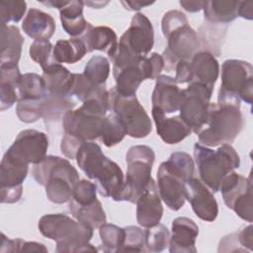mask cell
<instances>
[{"mask_svg": "<svg viewBox=\"0 0 253 253\" xmlns=\"http://www.w3.org/2000/svg\"><path fill=\"white\" fill-rule=\"evenodd\" d=\"M206 126L198 133L201 144L214 147L233 142L244 126L240 100L218 94L217 103L209 106Z\"/></svg>", "mask_w": 253, "mask_h": 253, "instance_id": "cell-1", "label": "cell"}, {"mask_svg": "<svg viewBox=\"0 0 253 253\" xmlns=\"http://www.w3.org/2000/svg\"><path fill=\"white\" fill-rule=\"evenodd\" d=\"M75 159L87 177L95 181L99 194L115 200L125 181L121 167L105 156L101 147L92 141L81 145Z\"/></svg>", "mask_w": 253, "mask_h": 253, "instance_id": "cell-2", "label": "cell"}, {"mask_svg": "<svg viewBox=\"0 0 253 253\" xmlns=\"http://www.w3.org/2000/svg\"><path fill=\"white\" fill-rule=\"evenodd\" d=\"M40 232L56 242L58 253L96 252L97 249L89 243L93 237V228L75 221L63 213L45 214L39 220Z\"/></svg>", "mask_w": 253, "mask_h": 253, "instance_id": "cell-3", "label": "cell"}, {"mask_svg": "<svg viewBox=\"0 0 253 253\" xmlns=\"http://www.w3.org/2000/svg\"><path fill=\"white\" fill-rule=\"evenodd\" d=\"M32 175L38 184L45 187L47 199L54 204L69 202L79 181V174L70 162L54 155H47L35 164Z\"/></svg>", "mask_w": 253, "mask_h": 253, "instance_id": "cell-4", "label": "cell"}, {"mask_svg": "<svg viewBox=\"0 0 253 253\" xmlns=\"http://www.w3.org/2000/svg\"><path fill=\"white\" fill-rule=\"evenodd\" d=\"M194 158L201 181L212 193L218 192L223 178L240 165L239 155L229 143H223L213 150L197 142L194 145Z\"/></svg>", "mask_w": 253, "mask_h": 253, "instance_id": "cell-5", "label": "cell"}, {"mask_svg": "<svg viewBox=\"0 0 253 253\" xmlns=\"http://www.w3.org/2000/svg\"><path fill=\"white\" fill-rule=\"evenodd\" d=\"M155 153L147 145L131 146L126 155L127 171L123 187L114 201L136 204L138 197L153 180L151 177Z\"/></svg>", "mask_w": 253, "mask_h": 253, "instance_id": "cell-6", "label": "cell"}, {"mask_svg": "<svg viewBox=\"0 0 253 253\" xmlns=\"http://www.w3.org/2000/svg\"><path fill=\"white\" fill-rule=\"evenodd\" d=\"M109 92L110 109L125 126L126 134L134 138L146 137L152 130L151 121L136 96H123L114 87Z\"/></svg>", "mask_w": 253, "mask_h": 253, "instance_id": "cell-7", "label": "cell"}, {"mask_svg": "<svg viewBox=\"0 0 253 253\" xmlns=\"http://www.w3.org/2000/svg\"><path fill=\"white\" fill-rule=\"evenodd\" d=\"M212 91L213 88L199 82H191L182 90L179 116L197 134L206 126Z\"/></svg>", "mask_w": 253, "mask_h": 253, "instance_id": "cell-8", "label": "cell"}, {"mask_svg": "<svg viewBox=\"0 0 253 253\" xmlns=\"http://www.w3.org/2000/svg\"><path fill=\"white\" fill-rule=\"evenodd\" d=\"M220 95L234 97L251 105L253 101V67L239 59H227L221 65Z\"/></svg>", "mask_w": 253, "mask_h": 253, "instance_id": "cell-9", "label": "cell"}, {"mask_svg": "<svg viewBox=\"0 0 253 253\" xmlns=\"http://www.w3.org/2000/svg\"><path fill=\"white\" fill-rule=\"evenodd\" d=\"M219 190L226 207L232 210L240 218L252 222L251 178H246L232 171L223 178Z\"/></svg>", "mask_w": 253, "mask_h": 253, "instance_id": "cell-10", "label": "cell"}, {"mask_svg": "<svg viewBox=\"0 0 253 253\" xmlns=\"http://www.w3.org/2000/svg\"><path fill=\"white\" fill-rule=\"evenodd\" d=\"M29 164L6 151L0 165V198L3 204L19 202L23 194V182Z\"/></svg>", "mask_w": 253, "mask_h": 253, "instance_id": "cell-11", "label": "cell"}, {"mask_svg": "<svg viewBox=\"0 0 253 253\" xmlns=\"http://www.w3.org/2000/svg\"><path fill=\"white\" fill-rule=\"evenodd\" d=\"M167 47L163 51L164 68L168 71L175 68L181 60L191 59L200 48V40L197 33L189 24L171 32L167 37Z\"/></svg>", "mask_w": 253, "mask_h": 253, "instance_id": "cell-12", "label": "cell"}, {"mask_svg": "<svg viewBox=\"0 0 253 253\" xmlns=\"http://www.w3.org/2000/svg\"><path fill=\"white\" fill-rule=\"evenodd\" d=\"M154 44V30L149 19L142 13H136L129 28L122 35L119 45L135 56L144 57Z\"/></svg>", "mask_w": 253, "mask_h": 253, "instance_id": "cell-13", "label": "cell"}, {"mask_svg": "<svg viewBox=\"0 0 253 253\" xmlns=\"http://www.w3.org/2000/svg\"><path fill=\"white\" fill-rule=\"evenodd\" d=\"M47 148L48 138L45 133L36 129H24L18 133L7 151L24 162L35 165L46 157Z\"/></svg>", "mask_w": 253, "mask_h": 253, "instance_id": "cell-14", "label": "cell"}, {"mask_svg": "<svg viewBox=\"0 0 253 253\" xmlns=\"http://www.w3.org/2000/svg\"><path fill=\"white\" fill-rule=\"evenodd\" d=\"M105 117L88 113L80 107L64 115L62 126L65 133L74 135L85 142L92 141L100 138Z\"/></svg>", "mask_w": 253, "mask_h": 253, "instance_id": "cell-15", "label": "cell"}, {"mask_svg": "<svg viewBox=\"0 0 253 253\" xmlns=\"http://www.w3.org/2000/svg\"><path fill=\"white\" fill-rule=\"evenodd\" d=\"M158 192L161 200L172 211H179L186 202V181L166 161L157 171Z\"/></svg>", "mask_w": 253, "mask_h": 253, "instance_id": "cell-16", "label": "cell"}, {"mask_svg": "<svg viewBox=\"0 0 253 253\" xmlns=\"http://www.w3.org/2000/svg\"><path fill=\"white\" fill-rule=\"evenodd\" d=\"M186 199L190 202L196 215L208 222L213 221L218 214V206L213 194L198 178L186 182Z\"/></svg>", "mask_w": 253, "mask_h": 253, "instance_id": "cell-17", "label": "cell"}, {"mask_svg": "<svg viewBox=\"0 0 253 253\" xmlns=\"http://www.w3.org/2000/svg\"><path fill=\"white\" fill-rule=\"evenodd\" d=\"M163 214L161 198L157 186L152 180L138 197L136 202V220L142 227H151L159 223Z\"/></svg>", "mask_w": 253, "mask_h": 253, "instance_id": "cell-18", "label": "cell"}, {"mask_svg": "<svg viewBox=\"0 0 253 253\" xmlns=\"http://www.w3.org/2000/svg\"><path fill=\"white\" fill-rule=\"evenodd\" d=\"M199 227L196 222L186 216H180L172 221V235L169 240L171 253H196V239Z\"/></svg>", "mask_w": 253, "mask_h": 253, "instance_id": "cell-19", "label": "cell"}, {"mask_svg": "<svg viewBox=\"0 0 253 253\" xmlns=\"http://www.w3.org/2000/svg\"><path fill=\"white\" fill-rule=\"evenodd\" d=\"M182 100V90L175 79L168 75H159L152 92V107L160 109L165 114L179 111Z\"/></svg>", "mask_w": 253, "mask_h": 253, "instance_id": "cell-20", "label": "cell"}, {"mask_svg": "<svg viewBox=\"0 0 253 253\" xmlns=\"http://www.w3.org/2000/svg\"><path fill=\"white\" fill-rule=\"evenodd\" d=\"M152 117L158 135L167 144L179 143L192 132L191 127L180 116L166 118L164 112L158 108L152 107Z\"/></svg>", "mask_w": 253, "mask_h": 253, "instance_id": "cell-21", "label": "cell"}, {"mask_svg": "<svg viewBox=\"0 0 253 253\" xmlns=\"http://www.w3.org/2000/svg\"><path fill=\"white\" fill-rule=\"evenodd\" d=\"M22 74L18 64L1 63L0 65V110L11 108L19 100V83Z\"/></svg>", "mask_w": 253, "mask_h": 253, "instance_id": "cell-22", "label": "cell"}, {"mask_svg": "<svg viewBox=\"0 0 253 253\" xmlns=\"http://www.w3.org/2000/svg\"><path fill=\"white\" fill-rule=\"evenodd\" d=\"M22 29L35 41L49 40L55 32V22L49 14L32 8L24 18Z\"/></svg>", "mask_w": 253, "mask_h": 253, "instance_id": "cell-23", "label": "cell"}, {"mask_svg": "<svg viewBox=\"0 0 253 253\" xmlns=\"http://www.w3.org/2000/svg\"><path fill=\"white\" fill-rule=\"evenodd\" d=\"M193 80L213 88L219 74V64L214 55L209 51H198L190 61Z\"/></svg>", "mask_w": 253, "mask_h": 253, "instance_id": "cell-24", "label": "cell"}, {"mask_svg": "<svg viewBox=\"0 0 253 253\" xmlns=\"http://www.w3.org/2000/svg\"><path fill=\"white\" fill-rule=\"evenodd\" d=\"M80 39L84 42L87 52L100 50L110 54L118 44V38L113 29L105 26L93 27L90 23Z\"/></svg>", "mask_w": 253, "mask_h": 253, "instance_id": "cell-25", "label": "cell"}, {"mask_svg": "<svg viewBox=\"0 0 253 253\" xmlns=\"http://www.w3.org/2000/svg\"><path fill=\"white\" fill-rule=\"evenodd\" d=\"M84 2L73 0L59 9V17L63 30L71 37H81L88 28L89 23L83 16Z\"/></svg>", "mask_w": 253, "mask_h": 253, "instance_id": "cell-26", "label": "cell"}, {"mask_svg": "<svg viewBox=\"0 0 253 253\" xmlns=\"http://www.w3.org/2000/svg\"><path fill=\"white\" fill-rule=\"evenodd\" d=\"M23 43L24 38L18 27L14 25H1V63L18 64Z\"/></svg>", "mask_w": 253, "mask_h": 253, "instance_id": "cell-27", "label": "cell"}, {"mask_svg": "<svg viewBox=\"0 0 253 253\" xmlns=\"http://www.w3.org/2000/svg\"><path fill=\"white\" fill-rule=\"evenodd\" d=\"M141 62V60H140ZM139 63L129 64L121 69L113 70L116 81L114 88L123 96H134L137 88L146 78Z\"/></svg>", "mask_w": 253, "mask_h": 253, "instance_id": "cell-28", "label": "cell"}, {"mask_svg": "<svg viewBox=\"0 0 253 253\" xmlns=\"http://www.w3.org/2000/svg\"><path fill=\"white\" fill-rule=\"evenodd\" d=\"M42 78L47 93L70 96L74 81V73H71L60 63H55L43 70Z\"/></svg>", "mask_w": 253, "mask_h": 253, "instance_id": "cell-29", "label": "cell"}, {"mask_svg": "<svg viewBox=\"0 0 253 253\" xmlns=\"http://www.w3.org/2000/svg\"><path fill=\"white\" fill-rule=\"evenodd\" d=\"M75 105L76 103L70 96L46 93L42 99V118L46 127L50 124L63 119L64 115L72 110Z\"/></svg>", "mask_w": 253, "mask_h": 253, "instance_id": "cell-30", "label": "cell"}, {"mask_svg": "<svg viewBox=\"0 0 253 253\" xmlns=\"http://www.w3.org/2000/svg\"><path fill=\"white\" fill-rule=\"evenodd\" d=\"M69 211L77 221L93 229L99 228L107 221L106 213L98 199L89 205H78L70 200Z\"/></svg>", "mask_w": 253, "mask_h": 253, "instance_id": "cell-31", "label": "cell"}, {"mask_svg": "<svg viewBox=\"0 0 253 253\" xmlns=\"http://www.w3.org/2000/svg\"><path fill=\"white\" fill-rule=\"evenodd\" d=\"M239 1L229 0H211L205 1L204 15L205 18L212 24L230 23L238 16Z\"/></svg>", "mask_w": 253, "mask_h": 253, "instance_id": "cell-32", "label": "cell"}, {"mask_svg": "<svg viewBox=\"0 0 253 253\" xmlns=\"http://www.w3.org/2000/svg\"><path fill=\"white\" fill-rule=\"evenodd\" d=\"M86 52V46L79 38L59 40L53 46V55L58 63H75L81 60Z\"/></svg>", "mask_w": 253, "mask_h": 253, "instance_id": "cell-33", "label": "cell"}, {"mask_svg": "<svg viewBox=\"0 0 253 253\" xmlns=\"http://www.w3.org/2000/svg\"><path fill=\"white\" fill-rule=\"evenodd\" d=\"M46 93L42 76L37 73L22 74L19 83V100L42 99Z\"/></svg>", "mask_w": 253, "mask_h": 253, "instance_id": "cell-34", "label": "cell"}, {"mask_svg": "<svg viewBox=\"0 0 253 253\" xmlns=\"http://www.w3.org/2000/svg\"><path fill=\"white\" fill-rule=\"evenodd\" d=\"M126 135V127L116 114L111 113L105 117L100 140L107 147H113L117 145L124 139Z\"/></svg>", "mask_w": 253, "mask_h": 253, "instance_id": "cell-35", "label": "cell"}, {"mask_svg": "<svg viewBox=\"0 0 253 253\" xmlns=\"http://www.w3.org/2000/svg\"><path fill=\"white\" fill-rule=\"evenodd\" d=\"M83 74L94 85H105L110 74L109 59L102 55L92 56L87 62Z\"/></svg>", "mask_w": 253, "mask_h": 253, "instance_id": "cell-36", "label": "cell"}, {"mask_svg": "<svg viewBox=\"0 0 253 253\" xmlns=\"http://www.w3.org/2000/svg\"><path fill=\"white\" fill-rule=\"evenodd\" d=\"M169 230L161 223L147 227L144 230V246L146 251L161 252L169 245Z\"/></svg>", "mask_w": 253, "mask_h": 253, "instance_id": "cell-37", "label": "cell"}, {"mask_svg": "<svg viewBox=\"0 0 253 253\" xmlns=\"http://www.w3.org/2000/svg\"><path fill=\"white\" fill-rule=\"evenodd\" d=\"M99 234L106 252H118L125 240V227L105 222L99 227Z\"/></svg>", "mask_w": 253, "mask_h": 253, "instance_id": "cell-38", "label": "cell"}, {"mask_svg": "<svg viewBox=\"0 0 253 253\" xmlns=\"http://www.w3.org/2000/svg\"><path fill=\"white\" fill-rule=\"evenodd\" d=\"M30 57L39 63L42 71L58 63L53 55V45L48 40L34 41L30 45Z\"/></svg>", "mask_w": 253, "mask_h": 253, "instance_id": "cell-39", "label": "cell"}, {"mask_svg": "<svg viewBox=\"0 0 253 253\" xmlns=\"http://www.w3.org/2000/svg\"><path fill=\"white\" fill-rule=\"evenodd\" d=\"M42 99L19 100L16 106V114L20 121L31 124L42 118Z\"/></svg>", "mask_w": 253, "mask_h": 253, "instance_id": "cell-40", "label": "cell"}, {"mask_svg": "<svg viewBox=\"0 0 253 253\" xmlns=\"http://www.w3.org/2000/svg\"><path fill=\"white\" fill-rule=\"evenodd\" d=\"M1 253L8 252H47L46 247L43 244L34 242V241H25L20 238L9 239L3 233H1Z\"/></svg>", "mask_w": 253, "mask_h": 253, "instance_id": "cell-41", "label": "cell"}, {"mask_svg": "<svg viewBox=\"0 0 253 253\" xmlns=\"http://www.w3.org/2000/svg\"><path fill=\"white\" fill-rule=\"evenodd\" d=\"M170 167L176 170L185 181H189L195 172V163L190 154L182 151L173 152L166 161Z\"/></svg>", "mask_w": 253, "mask_h": 253, "instance_id": "cell-42", "label": "cell"}, {"mask_svg": "<svg viewBox=\"0 0 253 253\" xmlns=\"http://www.w3.org/2000/svg\"><path fill=\"white\" fill-rule=\"evenodd\" d=\"M27 9V3L25 1H0V18L1 25H7V23H18L24 16Z\"/></svg>", "mask_w": 253, "mask_h": 253, "instance_id": "cell-43", "label": "cell"}, {"mask_svg": "<svg viewBox=\"0 0 253 253\" xmlns=\"http://www.w3.org/2000/svg\"><path fill=\"white\" fill-rule=\"evenodd\" d=\"M126 234L123 245L118 252H142L144 251V231L134 225L125 227Z\"/></svg>", "mask_w": 253, "mask_h": 253, "instance_id": "cell-44", "label": "cell"}, {"mask_svg": "<svg viewBox=\"0 0 253 253\" xmlns=\"http://www.w3.org/2000/svg\"><path fill=\"white\" fill-rule=\"evenodd\" d=\"M97 186L95 183L82 179L76 183L70 199L78 205H89L97 200Z\"/></svg>", "mask_w": 253, "mask_h": 253, "instance_id": "cell-45", "label": "cell"}, {"mask_svg": "<svg viewBox=\"0 0 253 253\" xmlns=\"http://www.w3.org/2000/svg\"><path fill=\"white\" fill-rule=\"evenodd\" d=\"M97 87L99 86L91 83L83 73H74V81L69 95L70 97L75 96L78 100L84 102L93 94Z\"/></svg>", "mask_w": 253, "mask_h": 253, "instance_id": "cell-46", "label": "cell"}, {"mask_svg": "<svg viewBox=\"0 0 253 253\" xmlns=\"http://www.w3.org/2000/svg\"><path fill=\"white\" fill-rule=\"evenodd\" d=\"M140 65L146 79H156L164 68V60L161 54L153 52L150 56H144Z\"/></svg>", "mask_w": 253, "mask_h": 253, "instance_id": "cell-47", "label": "cell"}, {"mask_svg": "<svg viewBox=\"0 0 253 253\" xmlns=\"http://www.w3.org/2000/svg\"><path fill=\"white\" fill-rule=\"evenodd\" d=\"M189 24L188 19L184 13L178 10H171L164 14L161 21V28L163 36L166 38L171 32L182 27L183 25Z\"/></svg>", "mask_w": 253, "mask_h": 253, "instance_id": "cell-48", "label": "cell"}, {"mask_svg": "<svg viewBox=\"0 0 253 253\" xmlns=\"http://www.w3.org/2000/svg\"><path fill=\"white\" fill-rule=\"evenodd\" d=\"M84 142L85 141L77 138L76 136L64 132V134L61 138L60 150L65 157L72 160V159L76 158L77 152Z\"/></svg>", "mask_w": 253, "mask_h": 253, "instance_id": "cell-49", "label": "cell"}, {"mask_svg": "<svg viewBox=\"0 0 253 253\" xmlns=\"http://www.w3.org/2000/svg\"><path fill=\"white\" fill-rule=\"evenodd\" d=\"M175 71H176V76L174 79L177 84L192 82L193 72H192L190 61H187V60L179 61L175 66Z\"/></svg>", "mask_w": 253, "mask_h": 253, "instance_id": "cell-50", "label": "cell"}, {"mask_svg": "<svg viewBox=\"0 0 253 253\" xmlns=\"http://www.w3.org/2000/svg\"><path fill=\"white\" fill-rule=\"evenodd\" d=\"M238 240L243 247L244 250L248 249L252 251L253 249V226L250 224L247 227L243 228L242 230L237 232Z\"/></svg>", "mask_w": 253, "mask_h": 253, "instance_id": "cell-51", "label": "cell"}, {"mask_svg": "<svg viewBox=\"0 0 253 253\" xmlns=\"http://www.w3.org/2000/svg\"><path fill=\"white\" fill-rule=\"evenodd\" d=\"M237 15L246 20L253 19V1H239Z\"/></svg>", "mask_w": 253, "mask_h": 253, "instance_id": "cell-52", "label": "cell"}, {"mask_svg": "<svg viewBox=\"0 0 253 253\" xmlns=\"http://www.w3.org/2000/svg\"><path fill=\"white\" fill-rule=\"evenodd\" d=\"M180 5L190 13L199 12L204 8L205 1H180Z\"/></svg>", "mask_w": 253, "mask_h": 253, "instance_id": "cell-53", "label": "cell"}, {"mask_svg": "<svg viewBox=\"0 0 253 253\" xmlns=\"http://www.w3.org/2000/svg\"><path fill=\"white\" fill-rule=\"evenodd\" d=\"M153 2H147V3H143V2H139V1H134V2H130V1H126V2H125V1H123L122 2V4L123 5H126V6H128V10H130V11H133V10H139V9H141L142 7H145V6H149V5H151Z\"/></svg>", "mask_w": 253, "mask_h": 253, "instance_id": "cell-54", "label": "cell"}]
</instances>
